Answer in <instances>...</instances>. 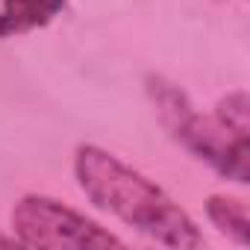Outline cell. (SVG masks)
Masks as SVG:
<instances>
[{
    "mask_svg": "<svg viewBox=\"0 0 250 250\" xmlns=\"http://www.w3.org/2000/svg\"><path fill=\"white\" fill-rule=\"evenodd\" d=\"M74 174L94 206L112 212L136 232L165 247H203V235L191 215L165 188L124 165L115 153L83 145L74 156Z\"/></svg>",
    "mask_w": 250,
    "mask_h": 250,
    "instance_id": "6da1fadb",
    "label": "cell"
},
{
    "mask_svg": "<svg viewBox=\"0 0 250 250\" xmlns=\"http://www.w3.org/2000/svg\"><path fill=\"white\" fill-rule=\"evenodd\" d=\"M153 100L162 112L165 127L203 162H209L218 174L235 183H247V94L232 91L227 94L212 118L197 115L186 94L177 91L171 83H153Z\"/></svg>",
    "mask_w": 250,
    "mask_h": 250,
    "instance_id": "7a4b0ae2",
    "label": "cell"
},
{
    "mask_svg": "<svg viewBox=\"0 0 250 250\" xmlns=\"http://www.w3.org/2000/svg\"><path fill=\"white\" fill-rule=\"evenodd\" d=\"M12 232L24 247H53V250H94V247H124L118 235L80 215L77 209L44 197L27 194L12 209Z\"/></svg>",
    "mask_w": 250,
    "mask_h": 250,
    "instance_id": "3957f363",
    "label": "cell"
},
{
    "mask_svg": "<svg viewBox=\"0 0 250 250\" xmlns=\"http://www.w3.org/2000/svg\"><path fill=\"white\" fill-rule=\"evenodd\" d=\"M206 212H209V221H212L224 235H229V238L238 241V244H247V241H250V221H247V206H244V200H238V197H224V194H212L209 203H206Z\"/></svg>",
    "mask_w": 250,
    "mask_h": 250,
    "instance_id": "5b68a950",
    "label": "cell"
},
{
    "mask_svg": "<svg viewBox=\"0 0 250 250\" xmlns=\"http://www.w3.org/2000/svg\"><path fill=\"white\" fill-rule=\"evenodd\" d=\"M65 3L68 0H3L0 3V39L47 27L65 9Z\"/></svg>",
    "mask_w": 250,
    "mask_h": 250,
    "instance_id": "277c9868",
    "label": "cell"
}]
</instances>
